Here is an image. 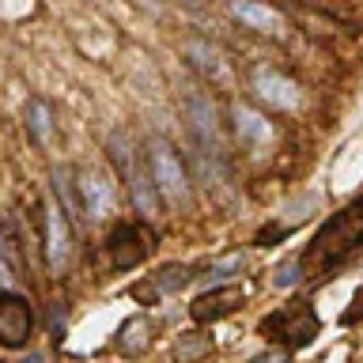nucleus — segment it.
<instances>
[{
	"mask_svg": "<svg viewBox=\"0 0 363 363\" xmlns=\"http://www.w3.org/2000/svg\"><path fill=\"white\" fill-rule=\"evenodd\" d=\"M186 57L193 61V68H201L204 76H212V79H220L223 76V57H220V50H212L208 42H186Z\"/></svg>",
	"mask_w": 363,
	"mask_h": 363,
	"instance_id": "16",
	"label": "nucleus"
},
{
	"mask_svg": "<svg viewBox=\"0 0 363 363\" xmlns=\"http://www.w3.org/2000/svg\"><path fill=\"white\" fill-rule=\"evenodd\" d=\"M231 16L242 19L250 30H261V34H280L284 30V19L277 8L261 4V0H231Z\"/></svg>",
	"mask_w": 363,
	"mask_h": 363,
	"instance_id": "13",
	"label": "nucleus"
},
{
	"mask_svg": "<svg viewBox=\"0 0 363 363\" xmlns=\"http://www.w3.org/2000/svg\"><path fill=\"white\" fill-rule=\"evenodd\" d=\"M106 250H110V265L113 269H136L140 261L147 257V231L136 223H118L106 238Z\"/></svg>",
	"mask_w": 363,
	"mask_h": 363,
	"instance_id": "6",
	"label": "nucleus"
},
{
	"mask_svg": "<svg viewBox=\"0 0 363 363\" xmlns=\"http://www.w3.org/2000/svg\"><path fill=\"white\" fill-rule=\"evenodd\" d=\"M246 363H288V352H284V348H269V352H257V356H250Z\"/></svg>",
	"mask_w": 363,
	"mask_h": 363,
	"instance_id": "21",
	"label": "nucleus"
},
{
	"mask_svg": "<svg viewBox=\"0 0 363 363\" xmlns=\"http://www.w3.org/2000/svg\"><path fill=\"white\" fill-rule=\"evenodd\" d=\"M189 280H193V269H189V265H167V269H159L152 280L136 284V288H133V299H140V303H155V299H163V295L182 291Z\"/></svg>",
	"mask_w": 363,
	"mask_h": 363,
	"instance_id": "10",
	"label": "nucleus"
},
{
	"mask_svg": "<svg viewBox=\"0 0 363 363\" xmlns=\"http://www.w3.org/2000/svg\"><path fill=\"white\" fill-rule=\"evenodd\" d=\"M246 299V288H216V291H204L197 295V299L189 303V318L193 322H201V325H208V322H220V318L227 314H235L238 306H242Z\"/></svg>",
	"mask_w": 363,
	"mask_h": 363,
	"instance_id": "7",
	"label": "nucleus"
},
{
	"mask_svg": "<svg viewBox=\"0 0 363 363\" xmlns=\"http://www.w3.org/2000/svg\"><path fill=\"white\" fill-rule=\"evenodd\" d=\"M106 152H110V163H113V170H118L121 182L129 186L133 201H136V208L152 216V212L159 208V193H155V182H152V174H144L140 163H136L133 140H129L125 133H113V136H110V144H106Z\"/></svg>",
	"mask_w": 363,
	"mask_h": 363,
	"instance_id": "4",
	"label": "nucleus"
},
{
	"mask_svg": "<svg viewBox=\"0 0 363 363\" xmlns=\"http://www.w3.org/2000/svg\"><path fill=\"white\" fill-rule=\"evenodd\" d=\"M186 4H193V8H197V4H204V0H186Z\"/></svg>",
	"mask_w": 363,
	"mask_h": 363,
	"instance_id": "23",
	"label": "nucleus"
},
{
	"mask_svg": "<svg viewBox=\"0 0 363 363\" xmlns=\"http://www.w3.org/2000/svg\"><path fill=\"white\" fill-rule=\"evenodd\" d=\"M212 352V340L208 337H182L178 345H174V359L178 363H197V359H204Z\"/></svg>",
	"mask_w": 363,
	"mask_h": 363,
	"instance_id": "17",
	"label": "nucleus"
},
{
	"mask_svg": "<svg viewBox=\"0 0 363 363\" xmlns=\"http://www.w3.org/2000/svg\"><path fill=\"white\" fill-rule=\"evenodd\" d=\"M45 220H42V238H45V254H50V265L61 269L68 261V238H72V223L68 216L57 208V204H45Z\"/></svg>",
	"mask_w": 363,
	"mask_h": 363,
	"instance_id": "8",
	"label": "nucleus"
},
{
	"mask_svg": "<svg viewBox=\"0 0 363 363\" xmlns=\"http://www.w3.org/2000/svg\"><path fill=\"white\" fill-rule=\"evenodd\" d=\"M27 125H30V133L38 136V140H45V136H50V110H45V102L34 99L30 106H27Z\"/></svg>",
	"mask_w": 363,
	"mask_h": 363,
	"instance_id": "19",
	"label": "nucleus"
},
{
	"mask_svg": "<svg viewBox=\"0 0 363 363\" xmlns=\"http://www.w3.org/2000/svg\"><path fill=\"white\" fill-rule=\"evenodd\" d=\"M0 254L8 261H19V231H16L8 212H0Z\"/></svg>",
	"mask_w": 363,
	"mask_h": 363,
	"instance_id": "18",
	"label": "nucleus"
},
{
	"mask_svg": "<svg viewBox=\"0 0 363 363\" xmlns=\"http://www.w3.org/2000/svg\"><path fill=\"white\" fill-rule=\"evenodd\" d=\"M50 322H53V337H61L65 333V311L57 303H53V311H50Z\"/></svg>",
	"mask_w": 363,
	"mask_h": 363,
	"instance_id": "22",
	"label": "nucleus"
},
{
	"mask_svg": "<svg viewBox=\"0 0 363 363\" xmlns=\"http://www.w3.org/2000/svg\"><path fill=\"white\" fill-rule=\"evenodd\" d=\"M257 333L272 340L277 348H303L318 337V311L311 299H295L280 311H272L269 318H261Z\"/></svg>",
	"mask_w": 363,
	"mask_h": 363,
	"instance_id": "3",
	"label": "nucleus"
},
{
	"mask_svg": "<svg viewBox=\"0 0 363 363\" xmlns=\"http://www.w3.org/2000/svg\"><path fill=\"white\" fill-rule=\"evenodd\" d=\"M76 182H79V201H84V212L91 216V220L106 216L110 204H113V193H110L106 182H102L99 174H79Z\"/></svg>",
	"mask_w": 363,
	"mask_h": 363,
	"instance_id": "14",
	"label": "nucleus"
},
{
	"mask_svg": "<svg viewBox=\"0 0 363 363\" xmlns=\"http://www.w3.org/2000/svg\"><path fill=\"white\" fill-rule=\"evenodd\" d=\"M53 193H57V208L68 216V223L79 227L84 223V201H79V182H76V170L72 167H57L53 170Z\"/></svg>",
	"mask_w": 363,
	"mask_h": 363,
	"instance_id": "11",
	"label": "nucleus"
},
{
	"mask_svg": "<svg viewBox=\"0 0 363 363\" xmlns=\"http://www.w3.org/2000/svg\"><path fill=\"white\" fill-rule=\"evenodd\" d=\"M254 91L265 102H272V106H280V110L299 106V84L288 79L284 72H272V68H257L254 72Z\"/></svg>",
	"mask_w": 363,
	"mask_h": 363,
	"instance_id": "9",
	"label": "nucleus"
},
{
	"mask_svg": "<svg viewBox=\"0 0 363 363\" xmlns=\"http://www.w3.org/2000/svg\"><path fill=\"white\" fill-rule=\"evenodd\" d=\"M299 280H303V265H299V257L284 261V265H277V272H272V284H277V288H291V284H299Z\"/></svg>",
	"mask_w": 363,
	"mask_h": 363,
	"instance_id": "20",
	"label": "nucleus"
},
{
	"mask_svg": "<svg viewBox=\"0 0 363 363\" xmlns=\"http://www.w3.org/2000/svg\"><path fill=\"white\" fill-rule=\"evenodd\" d=\"M235 129H238V136H242L246 144L272 140V125L261 118L257 110H250V106H235Z\"/></svg>",
	"mask_w": 363,
	"mask_h": 363,
	"instance_id": "15",
	"label": "nucleus"
},
{
	"mask_svg": "<svg viewBox=\"0 0 363 363\" xmlns=\"http://www.w3.org/2000/svg\"><path fill=\"white\" fill-rule=\"evenodd\" d=\"M34 329V311L19 291L0 288V348H23Z\"/></svg>",
	"mask_w": 363,
	"mask_h": 363,
	"instance_id": "5",
	"label": "nucleus"
},
{
	"mask_svg": "<svg viewBox=\"0 0 363 363\" xmlns=\"http://www.w3.org/2000/svg\"><path fill=\"white\" fill-rule=\"evenodd\" d=\"M356 250H363V201L352 204V208H345V212H337L333 220L322 223V231H318L311 238V246L299 254L303 277L340 265V261L352 257Z\"/></svg>",
	"mask_w": 363,
	"mask_h": 363,
	"instance_id": "1",
	"label": "nucleus"
},
{
	"mask_svg": "<svg viewBox=\"0 0 363 363\" xmlns=\"http://www.w3.org/2000/svg\"><path fill=\"white\" fill-rule=\"evenodd\" d=\"M144 159H147V174H152L159 197H163L167 204H174V208L189 204V174H186L182 155L170 147V140H163V136H147Z\"/></svg>",
	"mask_w": 363,
	"mask_h": 363,
	"instance_id": "2",
	"label": "nucleus"
},
{
	"mask_svg": "<svg viewBox=\"0 0 363 363\" xmlns=\"http://www.w3.org/2000/svg\"><path fill=\"white\" fill-rule=\"evenodd\" d=\"M152 340H155V325L147 322L144 314H136V318H129V322H121L118 337H113V348H118L121 356L136 359V356H144V352L152 348Z\"/></svg>",
	"mask_w": 363,
	"mask_h": 363,
	"instance_id": "12",
	"label": "nucleus"
}]
</instances>
